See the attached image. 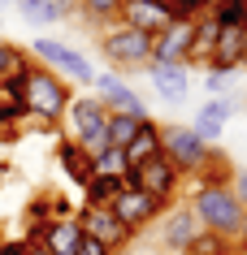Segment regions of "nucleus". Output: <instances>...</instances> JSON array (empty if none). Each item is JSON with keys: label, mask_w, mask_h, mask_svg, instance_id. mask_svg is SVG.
Listing matches in <instances>:
<instances>
[{"label": "nucleus", "mask_w": 247, "mask_h": 255, "mask_svg": "<svg viewBox=\"0 0 247 255\" xmlns=\"http://www.w3.org/2000/svg\"><path fill=\"white\" fill-rule=\"evenodd\" d=\"M69 100H74V87H69L61 74H52L48 65L30 61L26 65V91H22L26 121H39V126H48V130H61Z\"/></svg>", "instance_id": "obj_1"}, {"label": "nucleus", "mask_w": 247, "mask_h": 255, "mask_svg": "<svg viewBox=\"0 0 247 255\" xmlns=\"http://www.w3.org/2000/svg\"><path fill=\"white\" fill-rule=\"evenodd\" d=\"M9 4H13V0H0V13H4V9H9Z\"/></svg>", "instance_id": "obj_35"}, {"label": "nucleus", "mask_w": 247, "mask_h": 255, "mask_svg": "<svg viewBox=\"0 0 247 255\" xmlns=\"http://www.w3.org/2000/svg\"><path fill=\"white\" fill-rule=\"evenodd\" d=\"M74 221H78V229L87 234V238H96V242H104L113 255L117 251H126L130 242L139 238V234H130V229L122 225V216L113 212V208H91V203H82L78 212H74Z\"/></svg>", "instance_id": "obj_7"}, {"label": "nucleus", "mask_w": 247, "mask_h": 255, "mask_svg": "<svg viewBox=\"0 0 247 255\" xmlns=\"http://www.w3.org/2000/svg\"><path fill=\"white\" fill-rule=\"evenodd\" d=\"M78 242H82V229H78L74 216H52V221H48L43 247L52 255H78Z\"/></svg>", "instance_id": "obj_20"}, {"label": "nucleus", "mask_w": 247, "mask_h": 255, "mask_svg": "<svg viewBox=\"0 0 247 255\" xmlns=\"http://www.w3.org/2000/svg\"><path fill=\"white\" fill-rule=\"evenodd\" d=\"M139 126H143L139 117H126V113H109V147H122V151H126V143L135 138Z\"/></svg>", "instance_id": "obj_24"}, {"label": "nucleus", "mask_w": 247, "mask_h": 255, "mask_svg": "<svg viewBox=\"0 0 247 255\" xmlns=\"http://www.w3.org/2000/svg\"><path fill=\"white\" fill-rule=\"evenodd\" d=\"M13 4H17V13L26 22H35V26H52V22L74 17V4H65V0H13Z\"/></svg>", "instance_id": "obj_21"}, {"label": "nucleus", "mask_w": 247, "mask_h": 255, "mask_svg": "<svg viewBox=\"0 0 247 255\" xmlns=\"http://www.w3.org/2000/svg\"><path fill=\"white\" fill-rule=\"evenodd\" d=\"M61 138H69V143H78L82 151L96 156L109 143V108L96 95H74L65 108V121H61Z\"/></svg>", "instance_id": "obj_3"}, {"label": "nucleus", "mask_w": 247, "mask_h": 255, "mask_svg": "<svg viewBox=\"0 0 247 255\" xmlns=\"http://www.w3.org/2000/svg\"><path fill=\"white\" fill-rule=\"evenodd\" d=\"M243 108H247V95H213V100H204L200 113H195V121H191L195 138H204L208 147H213L221 138V130H226V121L234 113H243Z\"/></svg>", "instance_id": "obj_11"}, {"label": "nucleus", "mask_w": 247, "mask_h": 255, "mask_svg": "<svg viewBox=\"0 0 247 255\" xmlns=\"http://www.w3.org/2000/svg\"><path fill=\"white\" fill-rule=\"evenodd\" d=\"M122 4H126V0H78V9H74V13L82 17V26L104 30L109 22L117 26V17H122Z\"/></svg>", "instance_id": "obj_23"}, {"label": "nucleus", "mask_w": 247, "mask_h": 255, "mask_svg": "<svg viewBox=\"0 0 247 255\" xmlns=\"http://www.w3.org/2000/svg\"><path fill=\"white\" fill-rule=\"evenodd\" d=\"M117 22L143 30V35H161V30L169 26V22H178V17H174V9H169V0H126Z\"/></svg>", "instance_id": "obj_14"}, {"label": "nucleus", "mask_w": 247, "mask_h": 255, "mask_svg": "<svg viewBox=\"0 0 247 255\" xmlns=\"http://www.w3.org/2000/svg\"><path fill=\"white\" fill-rule=\"evenodd\" d=\"M78 255H113V251L104 247V242H96V238H87V234H82V242H78Z\"/></svg>", "instance_id": "obj_29"}, {"label": "nucleus", "mask_w": 247, "mask_h": 255, "mask_svg": "<svg viewBox=\"0 0 247 255\" xmlns=\"http://www.w3.org/2000/svg\"><path fill=\"white\" fill-rule=\"evenodd\" d=\"M226 255H247V251L239 247V242H230V251H226Z\"/></svg>", "instance_id": "obj_33"}, {"label": "nucleus", "mask_w": 247, "mask_h": 255, "mask_svg": "<svg viewBox=\"0 0 247 255\" xmlns=\"http://www.w3.org/2000/svg\"><path fill=\"white\" fill-rule=\"evenodd\" d=\"M26 52H30V61H39V65H48L52 74H61L69 87H96V65H91L78 48H69V43L52 39V35H39Z\"/></svg>", "instance_id": "obj_5"}, {"label": "nucleus", "mask_w": 247, "mask_h": 255, "mask_svg": "<svg viewBox=\"0 0 247 255\" xmlns=\"http://www.w3.org/2000/svg\"><path fill=\"white\" fill-rule=\"evenodd\" d=\"M0 255H30V247L22 238H4L0 242Z\"/></svg>", "instance_id": "obj_30"}, {"label": "nucleus", "mask_w": 247, "mask_h": 255, "mask_svg": "<svg viewBox=\"0 0 247 255\" xmlns=\"http://www.w3.org/2000/svg\"><path fill=\"white\" fill-rule=\"evenodd\" d=\"M195 234H200V221H195L191 208H169L161 216V247L169 255H182L195 242Z\"/></svg>", "instance_id": "obj_15"}, {"label": "nucleus", "mask_w": 247, "mask_h": 255, "mask_svg": "<svg viewBox=\"0 0 247 255\" xmlns=\"http://www.w3.org/2000/svg\"><path fill=\"white\" fill-rule=\"evenodd\" d=\"M226 251H230V242H226V238H217V234L200 229V234H195V242H191L182 255H226Z\"/></svg>", "instance_id": "obj_26"}, {"label": "nucleus", "mask_w": 247, "mask_h": 255, "mask_svg": "<svg viewBox=\"0 0 247 255\" xmlns=\"http://www.w3.org/2000/svg\"><path fill=\"white\" fill-rule=\"evenodd\" d=\"M169 208H174L169 199H156V195H148V190H135V186H126L122 195H117V203H113V212L122 216V225L130 229V234H143L148 225H156V221H161Z\"/></svg>", "instance_id": "obj_8"}, {"label": "nucleus", "mask_w": 247, "mask_h": 255, "mask_svg": "<svg viewBox=\"0 0 247 255\" xmlns=\"http://www.w3.org/2000/svg\"><path fill=\"white\" fill-rule=\"evenodd\" d=\"M187 208L195 212L200 229H208V234H217V238H226V242L239 238V225H243V199L234 195L230 182H200Z\"/></svg>", "instance_id": "obj_2"}, {"label": "nucleus", "mask_w": 247, "mask_h": 255, "mask_svg": "<svg viewBox=\"0 0 247 255\" xmlns=\"http://www.w3.org/2000/svg\"><path fill=\"white\" fill-rule=\"evenodd\" d=\"M230 186H234V195H239V199H243V208H247V169H243L239 177H234Z\"/></svg>", "instance_id": "obj_31"}, {"label": "nucleus", "mask_w": 247, "mask_h": 255, "mask_svg": "<svg viewBox=\"0 0 247 255\" xmlns=\"http://www.w3.org/2000/svg\"><path fill=\"white\" fill-rule=\"evenodd\" d=\"M161 156V121H143L135 130V138L126 143V169H135V164H148Z\"/></svg>", "instance_id": "obj_19"}, {"label": "nucleus", "mask_w": 247, "mask_h": 255, "mask_svg": "<svg viewBox=\"0 0 247 255\" xmlns=\"http://www.w3.org/2000/svg\"><path fill=\"white\" fill-rule=\"evenodd\" d=\"M65 4H74V9H78V0H65Z\"/></svg>", "instance_id": "obj_38"}, {"label": "nucleus", "mask_w": 247, "mask_h": 255, "mask_svg": "<svg viewBox=\"0 0 247 255\" xmlns=\"http://www.w3.org/2000/svg\"><path fill=\"white\" fill-rule=\"evenodd\" d=\"M22 65H30V52L17 48V43H9V39H0V78L13 74V69H22Z\"/></svg>", "instance_id": "obj_27"}, {"label": "nucleus", "mask_w": 247, "mask_h": 255, "mask_svg": "<svg viewBox=\"0 0 247 255\" xmlns=\"http://www.w3.org/2000/svg\"><path fill=\"white\" fill-rule=\"evenodd\" d=\"M0 242H4V221H0Z\"/></svg>", "instance_id": "obj_36"}, {"label": "nucleus", "mask_w": 247, "mask_h": 255, "mask_svg": "<svg viewBox=\"0 0 247 255\" xmlns=\"http://www.w3.org/2000/svg\"><path fill=\"white\" fill-rule=\"evenodd\" d=\"M247 65V26H217V43L208 56V69L217 74H239Z\"/></svg>", "instance_id": "obj_13"}, {"label": "nucleus", "mask_w": 247, "mask_h": 255, "mask_svg": "<svg viewBox=\"0 0 247 255\" xmlns=\"http://www.w3.org/2000/svg\"><path fill=\"white\" fill-rule=\"evenodd\" d=\"M96 100L109 113H126V117H139V121H148L152 113H148V104L139 100V91L130 87V82L122 78V74H113V69H104V74H96Z\"/></svg>", "instance_id": "obj_9"}, {"label": "nucleus", "mask_w": 247, "mask_h": 255, "mask_svg": "<svg viewBox=\"0 0 247 255\" xmlns=\"http://www.w3.org/2000/svg\"><path fill=\"white\" fill-rule=\"evenodd\" d=\"M243 22H247V0H243Z\"/></svg>", "instance_id": "obj_37"}, {"label": "nucleus", "mask_w": 247, "mask_h": 255, "mask_svg": "<svg viewBox=\"0 0 247 255\" xmlns=\"http://www.w3.org/2000/svg\"><path fill=\"white\" fill-rule=\"evenodd\" d=\"M100 56L113 65V74L117 69H148L152 65V35H143V30L135 26H104L100 30Z\"/></svg>", "instance_id": "obj_6"}, {"label": "nucleus", "mask_w": 247, "mask_h": 255, "mask_svg": "<svg viewBox=\"0 0 247 255\" xmlns=\"http://www.w3.org/2000/svg\"><path fill=\"white\" fill-rule=\"evenodd\" d=\"M230 78H234V74H217V69H208V74H204L208 100H213V95H226V91H230Z\"/></svg>", "instance_id": "obj_28"}, {"label": "nucleus", "mask_w": 247, "mask_h": 255, "mask_svg": "<svg viewBox=\"0 0 247 255\" xmlns=\"http://www.w3.org/2000/svg\"><path fill=\"white\" fill-rule=\"evenodd\" d=\"M30 255H52V251H48V247H30Z\"/></svg>", "instance_id": "obj_34"}, {"label": "nucleus", "mask_w": 247, "mask_h": 255, "mask_svg": "<svg viewBox=\"0 0 247 255\" xmlns=\"http://www.w3.org/2000/svg\"><path fill=\"white\" fill-rule=\"evenodd\" d=\"M161 151H165V160L178 169V177H195L217 160V147L195 138L191 126H165V121H161Z\"/></svg>", "instance_id": "obj_4"}, {"label": "nucleus", "mask_w": 247, "mask_h": 255, "mask_svg": "<svg viewBox=\"0 0 247 255\" xmlns=\"http://www.w3.org/2000/svg\"><path fill=\"white\" fill-rule=\"evenodd\" d=\"M234 242H239V247L247 251V208H243V225H239V238H234Z\"/></svg>", "instance_id": "obj_32"}, {"label": "nucleus", "mask_w": 247, "mask_h": 255, "mask_svg": "<svg viewBox=\"0 0 247 255\" xmlns=\"http://www.w3.org/2000/svg\"><path fill=\"white\" fill-rule=\"evenodd\" d=\"M22 91H26V65L0 78V130H4V126H26Z\"/></svg>", "instance_id": "obj_17"}, {"label": "nucleus", "mask_w": 247, "mask_h": 255, "mask_svg": "<svg viewBox=\"0 0 247 255\" xmlns=\"http://www.w3.org/2000/svg\"><path fill=\"white\" fill-rule=\"evenodd\" d=\"M195 22H169L161 35H152V61L156 65H191Z\"/></svg>", "instance_id": "obj_12"}, {"label": "nucleus", "mask_w": 247, "mask_h": 255, "mask_svg": "<svg viewBox=\"0 0 247 255\" xmlns=\"http://www.w3.org/2000/svg\"><path fill=\"white\" fill-rule=\"evenodd\" d=\"M122 190H126V177H117V173H96L87 186H82V203H91V208H113Z\"/></svg>", "instance_id": "obj_22"}, {"label": "nucleus", "mask_w": 247, "mask_h": 255, "mask_svg": "<svg viewBox=\"0 0 247 255\" xmlns=\"http://www.w3.org/2000/svg\"><path fill=\"white\" fill-rule=\"evenodd\" d=\"M126 186H135V190H148V195H156V199H169L174 203V195H178V169L165 160V151L156 156V160H148V164H135V169H126Z\"/></svg>", "instance_id": "obj_10"}, {"label": "nucleus", "mask_w": 247, "mask_h": 255, "mask_svg": "<svg viewBox=\"0 0 247 255\" xmlns=\"http://www.w3.org/2000/svg\"><path fill=\"white\" fill-rule=\"evenodd\" d=\"M0 30H4V13H0Z\"/></svg>", "instance_id": "obj_39"}, {"label": "nucleus", "mask_w": 247, "mask_h": 255, "mask_svg": "<svg viewBox=\"0 0 247 255\" xmlns=\"http://www.w3.org/2000/svg\"><path fill=\"white\" fill-rule=\"evenodd\" d=\"M56 164H61V173H65L74 186H87V182L96 177L91 151H82L78 143H69V138H56Z\"/></svg>", "instance_id": "obj_18"}, {"label": "nucleus", "mask_w": 247, "mask_h": 255, "mask_svg": "<svg viewBox=\"0 0 247 255\" xmlns=\"http://www.w3.org/2000/svg\"><path fill=\"white\" fill-rule=\"evenodd\" d=\"M91 164H96V173H117V177H122V173H126V151L104 143V147L91 156Z\"/></svg>", "instance_id": "obj_25"}, {"label": "nucleus", "mask_w": 247, "mask_h": 255, "mask_svg": "<svg viewBox=\"0 0 247 255\" xmlns=\"http://www.w3.org/2000/svg\"><path fill=\"white\" fill-rule=\"evenodd\" d=\"M148 78H152V87H156V95L165 104H182L187 91H191V65H156L152 61Z\"/></svg>", "instance_id": "obj_16"}]
</instances>
